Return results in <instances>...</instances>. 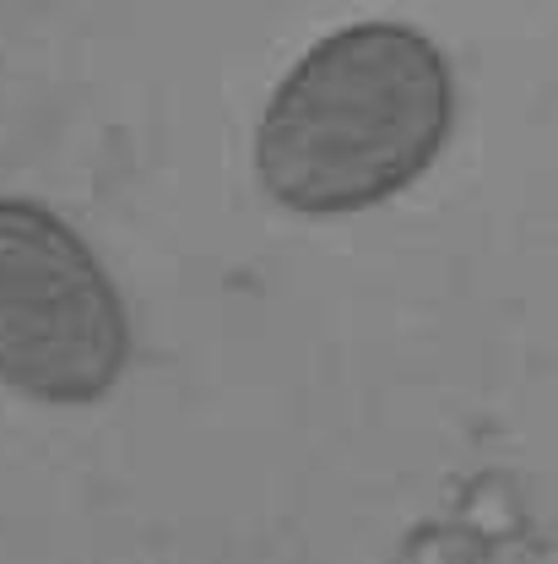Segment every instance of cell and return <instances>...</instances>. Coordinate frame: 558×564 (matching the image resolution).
I'll list each match as a JSON object with an SVG mask.
<instances>
[{"instance_id": "6da1fadb", "label": "cell", "mask_w": 558, "mask_h": 564, "mask_svg": "<svg viewBox=\"0 0 558 564\" xmlns=\"http://www.w3.org/2000/svg\"><path fill=\"white\" fill-rule=\"evenodd\" d=\"M456 131V76L413 22L309 44L255 126V180L293 217H352L413 191Z\"/></svg>"}, {"instance_id": "7a4b0ae2", "label": "cell", "mask_w": 558, "mask_h": 564, "mask_svg": "<svg viewBox=\"0 0 558 564\" xmlns=\"http://www.w3.org/2000/svg\"><path fill=\"white\" fill-rule=\"evenodd\" d=\"M131 369V315L61 212L0 196V386L44 402H103Z\"/></svg>"}]
</instances>
